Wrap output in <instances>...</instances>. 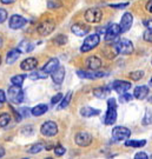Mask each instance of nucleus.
Instances as JSON below:
<instances>
[{"instance_id": "f257e3e1", "label": "nucleus", "mask_w": 152, "mask_h": 159, "mask_svg": "<svg viewBox=\"0 0 152 159\" xmlns=\"http://www.w3.org/2000/svg\"><path fill=\"white\" fill-rule=\"evenodd\" d=\"M117 120V102L114 98H110L107 100V112L105 116V124L112 125Z\"/></svg>"}, {"instance_id": "79ce46f5", "label": "nucleus", "mask_w": 152, "mask_h": 159, "mask_svg": "<svg viewBox=\"0 0 152 159\" xmlns=\"http://www.w3.org/2000/svg\"><path fill=\"white\" fill-rule=\"evenodd\" d=\"M60 5H62V4H60L59 1H58V2H57V1H52V0L48 1V7H50V8H57L58 6H60Z\"/></svg>"}, {"instance_id": "412c9836", "label": "nucleus", "mask_w": 152, "mask_h": 159, "mask_svg": "<svg viewBox=\"0 0 152 159\" xmlns=\"http://www.w3.org/2000/svg\"><path fill=\"white\" fill-rule=\"evenodd\" d=\"M99 113H100V111H99V110L90 107V106H85V107H83L81 110H80V114H81L83 117H86V118L94 117V116H98Z\"/></svg>"}, {"instance_id": "7ed1b4c3", "label": "nucleus", "mask_w": 152, "mask_h": 159, "mask_svg": "<svg viewBox=\"0 0 152 159\" xmlns=\"http://www.w3.org/2000/svg\"><path fill=\"white\" fill-rule=\"evenodd\" d=\"M99 43H100V37H99V34L98 33L91 34V35H89V37L84 40L83 45L80 47V51L83 52V53L91 51V50H93L94 47H97V46L99 45Z\"/></svg>"}, {"instance_id": "2eb2a0df", "label": "nucleus", "mask_w": 152, "mask_h": 159, "mask_svg": "<svg viewBox=\"0 0 152 159\" xmlns=\"http://www.w3.org/2000/svg\"><path fill=\"white\" fill-rule=\"evenodd\" d=\"M65 68L62 67V66H58V67L51 73V75H52V79H53V81L56 83L57 85H60L62 81H64V78H65Z\"/></svg>"}, {"instance_id": "b1692460", "label": "nucleus", "mask_w": 152, "mask_h": 159, "mask_svg": "<svg viewBox=\"0 0 152 159\" xmlns=\"http://www.w3.org/2000/svg\"><path fill=\"white\" fill-rule=\"evenodd\" d=\"M19 56H20V52L18 51V50H11L7 53V56H6V63L8 64V65L14 64L18 60Z\"/></svg>"}, {"instance_id": "ddd939ff", "label": "nucleus", "mask_w": 152, "mask_h": 159, "mask_svg": "<svg viewBox=\"0 0 152 159\" xmlns=\"http://www.w3.org/2000/svg\"><path fill=\"white\" fill-rule=\"evenodd\" d=\"M27 23V20L25 19L24 17L21 16H18V14H14V16H12L11 19H10V27L12 30H19L24 27L25 25Z\"/></svg>"}, {"instance_id": "5701e85b", "label": "nucleus", "mask_w": 152, "mask_h": 159, "mask_svg": "<svg viewBox=\"0 0 152 159\" xmlns=\"http://www.w3.org/2000/svg\"><path fill=\"white\" fill-rule=\"evenodd\" d=\"M18 51L20 53H27V52H31L33 50V45L28 41V40H21L18 45Z\"/></svg>"}, {"instance_id": "0eeeda50", "label": "nucleus", "mask_w": 152, "mask_h": 159, "mask_svg": "<svg viewBox=\"0 0 152 159\" xmlns=\"http://www.w3.org/2000/svg\"><path fill=\"white\" fill-rule=\"evenodd\" d=\"M131 132L127 127L124 126H116L112 130V138L116 142H122V140H126L127 138H130Z\"/></svg>"}, {"instance_id": "3c124183", "label": "nucleus", "mask_w": 152, "mask_h": 159, "mask_svg": "<svg viewBox=\"0 0 152 159\" xmlns=\"http://www.w3.org/2000/svg\"><path fill=\"white\" fill-rule=\"evenodd\" d=\"M0 64H1V57H0Z\"/></svg>"}, {"instance_id": "37998d69", "label": "nucleus", "mask_w": 152, "mask_h": 159, "mask_svg": "<svg viewBox=\"0 0 152 159\" xmlns=\"http://www.w3.org/2000/svg\"><path fill=\"white\" fill-rule=\"evenodd\" d=\"M6 102V94L2 90H0V102Z\"/></svg>"}, {"instance_id": "58836bf2", "label": "nucleus", "mask_w": 152, "mask_h": 159, "mask_svg": "<svg viewBox=\"0 0 152 159\" xmlns=\"http://www.w3.org/2000/svg\"><path fill=\"white\" fill-rule=\"evenodd\" d=\"M62 97H64V96H62V93H57L56 96H54L53 98H52V100H51V102H52L53 105H56V104H58V102H59L60 100H62Z\"/></svg>"}, {"instance_id": "2f4dec72", "label": "nucleus", "mask_w": 152, "mask_h": 159, "mask_svg": "<svg viewBox=\"0 0 152 159\" xmlns=\"http://www.w3.org/2000/svg\"><path fill=\"white\" fill-rule=\"evenodd\" d=\"M67 43V37L66 35H64V34H59V35H57L56 39H54V44L58 46H62L65 45Z\"/></svg>"}, {"instance_id": "c756f323", "label": "nucleus", "mask_w": 152, "mask_h": 159, "mask_svg": "<svg viewBox=\"0 0 152 159\" xmlns=\"http://www.w3.org/2000/svg\"><path fill=\"white\" fill-rule=\"evenodd\" d=\"M26 78V75L24 74H18V75H14L11 78V83L12 85H17V86H21L24 83V80Z\"/></svg>"}, {"instance_id": "de8ad7c7", "label": "nucleus", "mask_w": 152, "mask_h": 159, "mask_svg": "<svg viewBox=\"0 0 152 159\" xmlns=\"http://www.w3.org/2000/svg\"><path fill=\"white\" fill-rule=\"evenodd\" d=\"M4 156H5V150L0 146V158H1V157H4Z\"/></svg>"}, {"instance_id": "e433bc0d", "label": "nucleus", "mask_w": 152, "mask_h": 159, "mask_svg": "<svg viewBox=\"0 0 152 159\" xmlns=\"http://www.w3.org/2000/svg\"><path fill=\"white\" fill-rule=\"evenodd\" d=\"M7 19V11L4 8H0V24H2Z\"/></svg>"}, {"instance_id": "ea45409f", "label": "nucleus", "mask_w": 152, "mask_h": 159, "mask_svg": "<svg viewBox=\"0 0 152 159\" xmlns=\"http://www.w3.org/2000/svg\"><path fill=\"white\" fill-rule=\"evenodd\" d=\"M112 8H125V7H127L129 6V2H123V4H113V5H110Z\"/></svg>"}, {"instance_id": "c03bdc74", "label": "nucleus", "mask_w": 152, "mask_h": 159, "mask_svg": "<svg viewBox=\"0 0 152 159\" xmlns=\"http://www.w3.org/2000/svg\"><path fill=\"white\" fill-rule=\"evenodd\" d=\"M28 111H30V108L24 107V108H21V110H20V112H19V113H20V114H24V116L26 117V116H28V114H30V112H28Z\"/></svg>"}, {"instance_id": "aec40b11", "label": "nucleus", "mask_w": 152, "mask_h": 159, "mask_svg": "<svg viewBox=\"0 0 152 159\" xmlns=\"http://www.w3.org/2000/svg\"><path fill=\"white\" fill-rule=\"evenodd\" d=\"M58 66H59V60H58L57 58H52V59H50V60L45 64V66L43 67V70L45 71L46 73H52Z\"/></svg>"}, {"instance_id": "4be33fe9", "label": "nucleus", "mask_w": 152, "mask_h": 159, "mask_svg": "<svg viewBox=\"0 0 152 159\" xmlns=\"http://www.w3.org/2000/svg\"><path fill=\"white\" fill-rule=\"evenodd\" d=\"M47 110H48V106L45 105V104H39V105H37V106H34L32 110H30L31 111V114H33L35 117H39V116H43L44 113L47 112Z\"/></svg>"}, {"instance_id": "f704fd0d", "label": "nucleus", "mask_w": 152, "mask_h": 159, "mask_svg": "<svg viewBox=\"0 0 152 159\" xmlns=\"http://www.w3.org/2000/svg\"><path fill=\"white\" fill-rule=\"evenodd\" d=\"M143 38H144V40H145V41H147V43H151V41H152V31H151V29H147L146 31L144 32Z\"/></svg>"}, {"instance_id": "6ab92c4d", "label": "nucleus", "mask_w": 152, "mask_h": 159, "mask_svg": "<svg viewBox=\"0 0 152 159\" xmlns=\"http://www.w3.org/2000/svg\"><path fill=\"white\" fill-rule=\"evenodd\" d=\"M147 94H149V89H147V86H137L135 89V92H133V96H135L137 99H139V100L145 99Z\"/></svg>"}, {"instance_id": "9d476101", "label": "nucleus", "mask_w": 152, "mask_h": 159, "mask_svg": "<svg viewBox=\"0 0 152 159\" xmlns=\"http://www.w3.org/2000/svg\"><path fill=\"white\" fill-rule=\"evenodd\" d=\"M131 86H132V84L129 83V81H126V80H114L112 84H111L112 90H114L119 94L129 91L130 89H131Z\"/></svg>"}, {"instance_id": "4c0bfd02", "label": "nucleus", "mask_w": 152, "mask_h": 159, "mask_svg": "<svg viewBox=\"0 0 152 159\" xmlns=\"http://www.w3.org/2000/svg\"><path fill=\"white\" fill-rule=\"evenodd\" d=\"M65 152H66V148H62V146H57V148H54V153H56V156H62Z\"/></svg>"}, {"instance_id": "49530a36", "label": "nucleus", "mask_w": 152, "mask_h": 159, "mask_svg": "<svg viewBox=\"0 0 152 159\" xmlns=\"http://www.w3.org/2000/svg\"><path fill=\"white\" fill-rule=\"evenodd\" d=\"M2 4H6V5H8V4H13L16 0H0Z\"/></svg>"}, {"instance_id": "9b49d317", "label": "nucleus", "mask_w": 152, "mask_h": 159, "mask_svg": "<svg viewBox=\"0 0 152 159\" xmlns=\"http://www.w3.org/2000/svg\"><path fill=\"white\" fill-rule=\"evenodd\" d=\"M74 140H76L77 145L81 146V148H86L92 143V136L87 132H79L74 138Z\"/></svg>"}, {"instance_id": "a211bd4d", "label": "nucleus", "mask_w": 152, "mask_h": 159, "mask_svg": "<svg viewBox=\"0 0 152 159\" xmlns=\"http://www.w3.org/2000/svg\"><path fill=\"white\" fill-rule=\"evenodd\" d=\"M86 66L90 70H92V71H96V70H98L101 66V60L98 57H96V56H92V57L87 58Z\"/></svg>"}, {"instance_id": "f8f14e48", "label": "nucleus", "mask_w": 152, "mask_h": 159, "mask_svg": "<svg viewBox=\"0 0 152 159\" xmlns=\"http://www.w3.org/2000/svg\"><path fill=\"white\" fill-rule=\"evenodd\" d=\"M54 29H56V24L51 21V20H46V21H43L41 24H39L37 31L41 35H48L54 31Z\"/></svg>"}, {"instance_id": "8fccbe9b", "label": "nucleus", "mask_w": 152, "mask_h": 159, "mask_svg": "<svg viewBox=\"0 0 152 159\" xmlns=\"http://www.w3.org/2000/svg\"><path fill=\"white\" fill-rule=\"evenodd\" d=\"M2 45V38H1V37H0V46Z\"/></svg>"}, {"instance_id": "7c9ffc66", "label": "nucleus", "mask_w": 152, "mask_h": 159, "mask_svg": "<svg viewBox=\"0 0 152 159\" xmlns=\"http://www.w3.org/2000/svg\"><path fill=\"white\" fill-rule=\"evenodd\" d=\"M11 121V116L8 113L0 114V127H6Z\"/></svg>"}, {"instance_id": "6e6552de", "label": "nucleus", "mask_w": 152, "mask_h": 159, "mask_svg": "<svg viewBox=\"0 0 152 159\" xmlns=\"http://www.w3.org/2000/svg\"><path fill=\"white\" fill-rule=\"evenodd\" d=\"M41 134L45 137H53L58 133V125L54 121H45L40 127Z\"/></svg>"}, {"instance_id": "72a5a7b5", "label": "nucleus", "mask_w": 152, "mask_h": 159, "mask_svg": "<svg viewBox=\"0 0 152 159\" xmlns=\"http://www.w3.org/2000/svg\"><path fill=\"white\" fill-rule=\"evenodd\" d=\"M132 98H133V96H131V94H129V93H125L124 92V93L120 94L119 100H120V102H131Z\"/></svg>"}, {"instance_id": "473e14b6", "label": "nucleus", "mask_w": 152, "mask_h": 159, "mask_svg": "<svg viewBox=\"0 0 152 159\" xmlns=\"http://www.w3.org/2000/svg\"><path fill=\"white\" fill-rule=\"evenodd\" d=\"M143 77H144V71H135V72L130 73V78L132 80H135V81L140 80Z\"/></svg>"}, {"instance_id": "c9c22d12", "label": "nucleus", "mask_w": 152, "mask_h": 159, "mask_svg": "<svg viewBox=\"0 0 152 159\" xmlns=\"http://www.w3.org/2000/svg\"><path fill=\"white\" fill-rule=\"evenodd\" d=\"M143 124H144V125L151 124V111H146V114H145V117H144Z\"/></svg>"}, {"instance_id": "bb28decb", "label": "nucleus", "mask_w": 152, "mask_h": 159, "mask_svg": "<svg viewBox=\"0 0 152 159\" xmlns=\"http://www.w3.org/2000/svg\"><path fill=\"white\" fill-rule=\"evenodd\" d=\"M145 144H146L145 140H133V139H129V138L125 142V145L130 146V148H143Z\"/></svg>"}, {"instance_id": "09e8293b", "label": "nucleus", "mask_w": 152, "mask_h": 159, "mask_svg": "<svg viewBox=\"0 0 152 159\" xmlns=\"http://www.w3.org/2000/svg\"><path fill=\"white\" fill-rule=\"evenodd\" d=\"M144 25L146 26L147 29H151V20L150 21H144Z\"/></svg>"}, {"instance_id": "1a4fd4ad", "label": "nucleus", "mask_w": 152, "mask_h": 159, "mask_svg": "<svg viewBox=\"0 0 152 159\" xmlns=\"http://www.w3.org/2000/svg\"><path fill=\"white\" fill-rule=\"evenodd\" d=\"M132 23H133V16H132V13H130V12L124 13V16H123L122 19H120V24H119L120 32H122V33L127 32V31L131 29Z\"/></svg>"}, {"instance_id": "a19ab883", "label": "nucleus", "mask_w": 152, "mask_h": 159, "mask_svg": "<svg viewBox=\"0 0 152 159\" xmlns=\"http://www.w3.org/2000/svg\"><path fill=\"white\" fill-rule=\"evenodd\" d=\"M135 159H149V156L144 152H138V153L135 156Z\"/></svg>"}, {"instance_id": "dca6fc26", "label": "nucleus", "mask_w": 152, "mask_h": 159, "mask_svg": "<svg viewBox=\"0 0 152 159\" xmlns=\"http://www.w3.org/2000/svg\"><path fill=\"white\" fill-rule=\"evenodd\" d=\"M38 66V60L35 58H27L20 64V67L24 71H32Z\"/></svg>"}, {"instance_id": "a18cd8bd", "label": "nucleus", "mask_w": 152, "mask_h": 159, "mask_svg": "<svg viewBox=\"0 0 152 159\" xmlns=\"http://www.w3.org/2000/svg\"><path fill=\"white\" fill-rule=\"evenodd\" d=\"M151 6H152V0H150V1H149V2L146 4V11H147V12H150V13L152 12Z\"/></svg>"}, {"instance_id": "423d86ee", "label": "nucleus", "mask_w": 152, "mask_h": 159, "mask_svg": "<svg viewBox=\"0 0 152 159\" xmlns=\"http://www.w3.org/2000/svg\"><path fill=\"white\" fill-rule=\"evenodd\" d=\"M120 33H122L120 32V27H119V25H117V24H112V25L107 26L106 32H105V41L112 44L116 40H118L119 34Z\"/></svg>"}, {"instance_id": "c85d7f7f", "label": "nucleus", "mask_w": 152, "mask_h": 159, "mask_svg": "<svg viewBox=\"0 0 152 159\" xmlns=\"http://www.w3.org/2000/svg\"><path fill=\"white\" fill-rule=\"evenodd\" d=\"M45 148V145L43 144V143H38V144H34L32 146H30L27 148V152L31 154H35V153H39L40 151H43Z\"/></svg>"}, {"instance_id": "cd10ccee", "label": "nucleus", "mask_w": 152, "mask_h": 159, "mask_svg": "<svg viewBox=\"0 0 152 159\" xmlns=\"http://www.w3.org/2000/svg\"><path fill=\"white\" fill-rule=\"evenodd\" d=\"M107 93H108V89H106V87H96V89L93 90V94H94L97 98H99V99L106 98Z\"/></svg>"}, {"instance_id": "20e7f679", "label": "nucleus", "mask_w": 152, "mask_h": 159, "mask_svg": "<svg viewBox=\"0 0 152 159\" xmlns=\"http://www.w3.org/2000/svg\"><path fill=\"white\" fill-rule=\"evenodd\" d=\"M8 99L13 104H20L24 100V92L21 90V86L12 85L8 89Z\"/></svg>"}, {"instance_id": "393cba45", "label": "nucleus", "mask_w": 152, "mask_h": 159, "mask_svg": "<svg viewBox=\"0 0 152 159\" xmlns=\"http://www.w3.org/2000/svg\"><path fill=\"white\" fill-rule=\"evenodd\" d=\"M48 77V73H46L44 70H39L37 72H33L28 75V78L32 80H37V79H47Z\"/></svg>"}, {"instance_id": "f03ea898", "label": "nucleus", "mask_w": 152, "mask_h": 159, "mask_svg": "<svg viewBox=\"0 0 152 159\" xmlns=\"http://www.w3.org/2000/svg\"><path fill=\"white\" fill-rule=\"evenodd\" d=\"M114 47H116L117 54L129 56V54H132V52H133V44H132L129 39L118 40V41L114 44Z\"/></svg>"}, {"instance_id": "39448f33", "label": "nucleus", "mask_w": 152, "mask_h": 159, "mask_svg": "<svg viewBox=\"0 0 152 159\" xmlns=\"http://www.w3.org/2000/svg\"><path fill=\"white\" fill-rule=\"evenodd\" d=\"M103 18V11L98 7H92L85 12V20L87 23L97 24L99 23Z\"/></svg>"}, {"instance_id": "a878e982", "label": "nucleus", "mask_w": 152, "mask_h": 159, "mask_svg": "<svg viewBox=\"0 0 152 159\" xmlns=\"http://www.w3.org/2000/svg\"><path fill=\"white\" fill-rule=\"evenodd\" d=\"M71 99H72V92L70 91L67 92V94L65 97H62V100H60V105H59V107H58V110H64V108H66L68 106V104H70V102H71Z\"/></svg>"}, {"instance_id": "4468645a", "label": "nucleus", "mask_w": 152, "mask_h": 159, "mask_svg": "<svg viewBox=\"0 0 152 159\" xmlns=\"http://www.w3.org/2000/svg\"><path fill=\"white\" fill-rule=\"evenodd\" d=\"M77 74H78V77L83 78V79H97V78H103V77L107 75L105 72H94L92 70H91V72L79 70L78 72H77Z\"/></svg>"}, {"instance_id": "f3484780", "label": "nucleus", "mask_w": 152, "mask_h": 159, "mask_svg": "<svg viewBox=\"0 0 152 159\" xmlns=\"http://www.w3.org/2000/svg\"><path fill=\"white\" fill-rule=\"evenodd\" d=\"M71 31L73 32L78 37H84L90 32V27L86 25H80V24H76L71 27Z\"/></svg>"}]
</instances>
